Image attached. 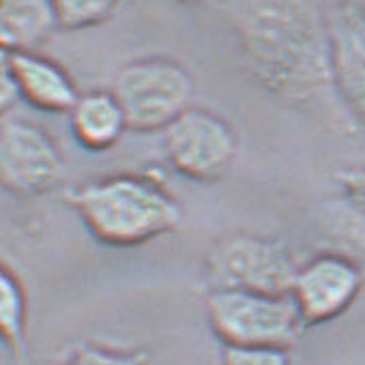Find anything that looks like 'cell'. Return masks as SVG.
Wrapping results in <instances>:
<instances>
[{"mask_svg": "<svg viewBox=\"0 0 365 365\" xmlns=\"http://www.w3.org/2000/svg\"><path fill=\"white\" fill-rule=\"evenodd\" d=\"M297 260L286 243L252 232H230L217 239L205 258L207 290H247L290 294Z\"/></svg>", "mask_w": 365, "mask_h": 365, "instance_id": "obj_4", "label": "cell"}, {"mask_svg": "<svg viewBox=\"0 0 365 365\" xmlns=\"http://www.w3.org/2000/svg\"><path fill=\"white\" fill-rule=\"evenodd\" d=\"M14 71L20 97L41 112L69 114V110L80 97V91L67 69L43 54H37L35 50L16 52Z\"/></svg>", "mask_w": 365, "mask_h": 365, "instance_id": "obj_10", "label": "cell"}, {"mask_svg": "<svg viewBox=\"0 0 365 365\" xmlns=\"http://www.w3.org/2000/svg\"><path fill=\"white\" fill-rule=\"evenodd\" d=\"M320 232L341 256H365V211L350 205L346 198L333 200L324 207L320 217ZM354 260V258H352Z\"/></svg>", "mask_w": 365, "mask_h": 365, "instance_id": "obj_13", "label": "cell"}, {"mask_svg": "<svg viewBox=\"0 0 365 365\" xmlns=\"http://www.w3.org/2000/svg\"><path fill=\"white\" fill-rule=\"evenodd\" d=\"M29 301L20 277L0 260V341L14 354L26 352Z\"/></svg>", "mask_w": 365, "mask_h": 365, "instance_id": "obj_14", "label": "cell"}, {"mask_svg": "<svg viewBox=\"0 0 365 365\" xmlns=\"http://www.w3.org/2000/svg\"><path fill=\"white\" fill-rule=\"evenodd\" d=\"M333 91L348 114L365 127V7L339 0L327 9Z\"/></svg>", "mask_w": 365, "mask_h": 365, "instance_id": "obj_9", "label": "cell"}, {"mask_svg": "<svg viewBox=\"0 0 365 365\" xmlns=\"http://www.w3.org/2000/svg\"><path fill=\"white\" fill-rule=\"evenodd\" d=\"M58 365H150V361L144 350H123L99 344H82Z\"/></svg>", "mask_w": 365, "mask_h": 365, "instance_id": "obj_16", "label": "cell"}, {"mask_svg": "<svg viewBox=\"0 0 365 365\" xmlns=\"http://www.w3.org/2000/svg\"><path fill=\"white\" fill-rule=\"evenodd\" d=\"M222 365H290V350L271 346H224Z\"/></svg>", "mask_w": 365, "mask_h": 365, "instance_id": "obj_17", "label": "cell"}, {"mask_svg": "<svg viewBox=\"0 0 365 365\" xmlns=\"http://www.w3.org/2000/svg\"><path fill=\"white\" fill-rule=\"evenodd\" d=\"M207 318L224 346L292 348L307 329L290 294L211 290Z\"/></svg>", "mask_w": 365, "mask_h": 365, "instance_id": "obj_3", "label": "cell"}, {"mask_svg": "<svg viewBox=\"0 0 365 365\" xmlns=\"http://www.w3.org/2000/svg\"><path fill=\"white\" fill-rule=\"evenodd\" d=\"M112 93L127 116L129 131L161 133L192 108L194 80L172 58L146 56L127 63L116 73Z\"/></svg>", "mask_w": 365, "mask_h": 365, "instance_id": "obj_5", "label": "cell"}, {"mask_svg": "<svg viewBox=\"0 0 365 365\" xmlns=\"http://www.w3.org/2000/svg\"><path fill=\"white\" fill-rule=\"evenodd\" d=\"M230 20L250 73L273 97L307 106L333 91L318 0H235Z\"/></svg>", "mask_w": 365, "mask_h": 365, "instance_id": "obj_1", "label": "cell"}, {"mask_svg": "<svg viewBox=\"0 0 365 365\" xmlns=\"http://www.w3.org/2000/svg\"><path fill=\"white\" fill-rule=\"evenodd\" d=\"M165 161L196 182H215L226 176L239 153L235 127L207 108H190L161 131Z\"/></svg>", "mask_w": 365, "mask_h": 365, "instance_id": "obj_6", "label": "cell"}, {"mask_svg": "<svg viewBox=\"0 0 365 365\" xmlns=\"http://www.w3.org/2000/svg\"><path fill=\"white\" fill-rule=\"evenodd\" d=\"M20 88L14 71V54L7 50H0V120L7 118V114L20 101Z\"/></svg>", "mask_w": 365, "mask_h": 365, "instance_id": "obj_18", "label": "cell"}, {"mask_svg": "<svg viewBox=\"0 0 365 365\" xmlns=\"http://www.w3.org/2000/svg\"><path fill=\"white\" fill-rule=\"evenodd\" d=\"M118 0H52L58 29L80 31L106 22Z\"/></svg>", "mask_w": 365, "mask_h": 365, "instance_id": "obj_15", "label": "cell"}, {"mask_svg": "<svg viewBox=\"0 0 365 365\" xmlns=\"http://www.w3.org/2000/svg\"><path fill=\"white\" fill-rule=\"evenodd\" d=\"M363 288L361 267L341 254L322 252L299 264L290 297L305 322L316 327L339 318Z\"/></svg>", "mask_w": 365, "mask_h": 365, "instance_id": "obj_8", "label": "cell"}, {"mask_svg": "<svg viewBox=\"0 0 365 365\" xmlns=\"http://www.w3.org/2000/svg\"><path fill=\"white\" fill-rule=\"evenodd\" d=\"M56 29L52 0H0V50L33 52Z\"/></svg>", "mask_w": 365, "mask_h": 365, "instance_id": "obj_12", "label": "cell"}, {"mask_svg": "<svg viewBox=\"0 0 365 365\" xmlns=\"http://www.w3.org/2000/svg\"><path fill=\"white\" fill-rule=\"evenodd\" d=\"M180 3H196V0H180Z\"/></svg>", "mask_w": 365, "mask_h": 365, "instance_id": "obj_20", "label": "cell"}, {"mask_svg": "<svg viewBox=\"0 0 365 365\" xmlns=\"http://www.w3.org/2000/svg\"><path fill=\"white\" fill-rule=\"evenodd\" d=\"M65 202L88 232L110 247H138L172 232L182 222V205L148 174H112L71 187Z\"/></svg>", "mask_w": 365, "mask_h": 365, "instance_id": "obj_2", "label": "cell"}, {"mask_svg": "<svg viewBox=\"0 0 365 365\" xmlns=\"http://www.w3.org/2000/svg\"><path fill=\"white\" fill-rule=\"evenodd\" d=\"M341 198H346L356 209L365 211V165L344 168L335 174Z\"/></svg>", "mask_w": 365, "mask_h": 365, "instance_id": "obj_19", "label": "cell"}, {"mask_svg": "<svg viewBox=\"0 0 365 365\" xmlns=\"http://www.w3.org/2000/svg\"><path fill=\"white\" fill-rule=\"evenodd\" d=\"M65 172L54 138L33 120L7 116L0 120V187L20 198L52 192Z\"/></svg>", "mask_w": 365, "mask_h": 365, "instance_id": "obj_7", "label": "cell"}, {"mask_svg": "<svg viewBox=\"0 0 365 365\" xmlns=\"http://www.w3.org/2000/svg\"><path fill=\"white\" fill-rule=\"evenodd\" d=\"M69 125L76 142L93 153L116 146L129 131L127 116L116 95L103 88L80 93L78 101L69 110Z\"/></svg>", "mask_w": 365, "mask_h": 365, "instance_id": "obj_11", "label": "cell"}]
</instances>
